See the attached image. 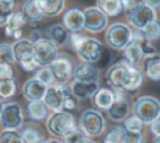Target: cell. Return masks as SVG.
I'll list each match as a JSON object with an SVG mask.
<instances>
[{
  "label": "cell",
  "instance_id": "18",
  "mask_svg": "<svg viewBox=\"0 0 160 143\" xmlns=\"http://www.w3.org/2000/svg\"><path fill=\"white\" fill-rule=\"evenodd\" d=\"M84 10L73 7L68 9L62 15V25L69 33H81L84 30Z\"/></svg>",
  "mask_w": 160,
  "mask_h": 143
},
{
  "label": "cell",
  "instance_id": "41",
  "mask_svg": "<svg viewBox=\"0 0 160 143\" xmlns=\"http://www.w3.org/2000/svg\"><path fill=\"white\" fill-rule=\"evenodd\" d=\"M148 129H149V132L152 135V137H160V117L150 122L148 125Z\"/></svg>",
  "mask_w": 160,
  "mask_h": 143
},
{
  "label": "cell",
  "instance_id": "28",
  "mask_svg": "<svg viewBox=\"0 0 160 143\" xmlns=\"http://www.w3.org/2000/svg\"><path fill=\"white\" fill-rule=\"evenodd\" d=\"M21 11L25 16V19L31 23H35V22L37 23L38 21H40L44 17V15L40 12L38 7L36 6L34 0H28V1L24 2Z\"/></svg>",
  "mask_w": 160,
  "mask_h": 143
},
{
  "label": "cell",
  "instance_id": "32",
  "mask_svg": "<svg viewBox=\"0 0 160 143\" xmlns=\"http://www.w3.org/2000/svg\"><path fill=\"white\" fill-rule=\"evenodd\" d=\"M34 78L44 84L45 86L50 87L55 82V76H53L52 72H51L49 66H40L37 71H36Z\"/></svg>",
  "mask_w": 160,
  "mask_h": 143
},
{
  "label": "cell",
  "instance_id": "22",
  "mask_svg": "<svg viewBox=\"0 0 160 143\" xmlns=\"http://www.w3.org/2000/svg\"><path fill=\"white\" fill-rule=\"evenodd\" d=\"M99 82H89V84H84V82L72 81L70 84V89L73 95V97L76 100H87L91 99L93 95L99 88Z\"/></svg>",
  "mask_w": 160,
  "mask_h": 143
},
{
  "label": "cell",
  "instance_id": "37",
  "mask_svg": "<svg viewBox=\"0 0 160 143\" xmlns=\"http://www.w3.org/2000/svg\"><path fill=\"white\" fill-rule=\"evenodd\" d=\"M62 139H63L62 143H87L89 138H87L80 129L76 128L75 130L70 132L69 135H67Z\"/></svg>",
  "mask_w": 160,
  "mask_h": 143
},
{
  "label": "cell",
  "instance_id": "7",
  "mask_svg": "<svg viewBox=\"0 0 160 143\" xmlns=\"http://www.w3.org/2000/svg\"><path fill=\"white\" fill-rule=\"evenodd\" d=\"M132 114L145 125H149L160 117V101L152 95H142L132 103Z\"/></svg>",
  "mask_w": 160,
  "mask_h": 143
},
{
  "label": "cell",
  "instance_id": "44",
  "mask_svg": "<svg viewBox=\"0 0 160 143\" xmlns=\"http://www.w3.org/2000/svg\"><path fill=\"white\" fill-rule=\"evenodd\" d=\"M42 38H44V37L42 36V33H40L39 30H33V32L31 33V36H30V38H28V40L34 44L35 41L42 39Z\"/></svg>",
  "mask_w": 160,
  "mask_h": 143
},
{
  "label": "cell",
  "instance_id": "36",
  "mask_svg": "<svg viewBox=\"0 0 160 143\" xmlns=\"http://www.w3.org/2000/svg\"><path fill=\"white\" fill-rule=\"evenodd\" d=\"M0 143H25L20 133L14 130H6L0 132Z\"/></svg>",
  "mask_w": 160,
  "mask_h": 143
},
{
  "label": "cell",
  "instance_id": "39",
  "mask_svg": "<svg viewBox=\"0 0 160 143\" xmlns=\"http://www.w3.org/2000/svg\"><path fill=\"white\" fill-rule=\"evenodd\" d=\"M14 72L12 65L10 64L0 63V79H12Z\"/></svg>",
  "mask_w": 160,
  "mask_h": 143
},
{
  "label": "cell",
  "instance_id": "20",
  "mask_svg": "<svg viewBox=\"0 0 160 143\" xmlns=\"http://www.w3.org/2000/svg\"><path fill=\"white\" fill-rule=\"evenodd\" d=\"M144 76L152 81H160V54L158 52L146 55L141 64Z\"/></svg>",
  "mask_w": 160,
  "mask_h": 143
},
{
  "label": "cell",
  "instance_id": "30",
  "mask_svg": "<svg viewBox=\"0 0 160 143\" xmlns=\"http://www.w3.org/2000/svg\"><path fill=\"white\" fill-rule=\"evenodd\" d=\"M17 82L13 79H0V101H8L17 93Z\"/></svg>",
  "mask_w": 160,
  "mask_h": 143
},
{
  "label": "cell",
  "instance_id": "13",
  "mask_svg": "<svg viewBox=\"0 0 160 143\" xmlns=\"http://www.w3.org/2000/svg\"><path fill=\"white\" fill-rule=\"evenodd\" d=\"M58 47L47 38H42L33 44L34 59L39 66H49L58 57Z\"/></svg>",
  "mask_w": 160,
  "mask_h": 143
},
{
  "label": "cell",
  "instance_id": "16",
  "mask_svg": "<svg viewBox=\"0 0 160 143\" xmlns=\"http://www.w3.org/2000/svg\"><path fill=\"white\" fill-rule=\"evenodd\" d=\"M99 77H100V68L97 67L95 64L80 62L74 65L72 74L74 81L84 82V84L99 82Z\"/></svg>",
  "mask_w": 160,
  "mask_h": 143
},
{
  "label": "cell",
  "instance_id": "26",
  "mask_svg": "<svg viewBox=\"0 0 160 143\" xmlns=\"http://www.w3.org/2000/svg\"><path fill=\"white\" fill-rule=\"evenodd\" d=\"M96 7L108 17L119 16L123 12L120 0H96Z\"/></svg>",
  "mask_w": 160,
  "mask_h": 143
},
{
  "label": "cell",
  "instance_id": "27",
  "mask_svg": "<svg viewBox=\"0 0 160 143\" xmlns=\"http://www.w3.org/2000/svg\"><path fill=\"white\" fill-rule=\"evenodd\" d=\"M19 133L25 143H36L40 140H44L45 138L44 131L40 129V127H37L33 124H28L22 127Z\"/></svg>",
  "mask_w": 160,
  "mask_h": 143
},
{
  "label": "cell",
  "instance_id": "35",
  "mask_svg": "<svg viewBox=\"0 0 160 143\" xmlns=\"http://www.w3.org/2000/svg\"><path fill=\"white\" fill-rule=\"evenodd\" d=\"M121 143H145L144 131H128L123 129Z\"/></svg>",
  "mask_w": 160,
  "mask_h": 143
},
{
  "label": "cell",
  "instance_id": "33",
  "mask_svg": "<svg viewBox=\"0 0 160 143\" xmlns=\"http://www.w3.org/2000/svg\"><path fill=\"white\" fill-rule=\"evenodd\" d=\"M123 129L128 131H144V127L145 124L139 119L137 116H135L134 114H131L128 117H127L123 122Z\"/></svg>",
  "mask_w": 160,
  "mask_h": 143
},
{
  "label": "cell",
  "instance_id": "29",
  "mask_svg": "<svg viewBox=\"0 0 160 143\" xmlns=\"http://www.w3.org/2000/svg\"><path fill=\"white\" fill-rule=\"evenodd\" d=\"M141 35L148 42H155L160 39V21L154 20L139 30Z\"/></svg>",
  "mask_w": 160,
  "mask_h": 143
},
{
  "label": "cell",
  "instance_id": "21",
  "mask_svg": "<svg viewBox=\"0 0 160 143\" xmlns=\"http://www.w3.org/2000/svg\"><path fill=\"white\" fill-rule=\"evenodd\" d=\"M47 88L48 87L33 77L24 82L22 87V93L23 97L28 101H40L44 99Z\"/></svg>",
  "mask_w": 160,
  "mask_h": 143
},
{
  "label": "cell",
  "instance_id": "19",
  "mask_svg": "<svg viewBox=\"0 0 160 143\" xmlns=\"http://www.w3.org/2000/svg\"><path fill=\"white\" fill-rule=\"evenodd\" d=\"M92 104L100 112H107L116 100L114 90L110 87H99L91 98Z\"/></svg>",
  "mask_w": 160,
  "mask_h": 143
},
{
  "label": "cell",
  "instance_id": "6",
  "mask_svg": "<svg viewBox=\"0 0 160 143\" xmlns=\"http://www.w3.org/2000/svg\"><path fill=\"white\" fill-rule=\"evenodd\" d=\"M46 128L55 138H64L78 128L75 117L69 112L51 113L46 119Z\"/></svg>",
  "mask_w": 160,
  "mask_h": 143
},
{
  "label": "cell",
  "instance_id": "40",
  "mask_svg": "<svg viewBox=\"0 0 160 143\" xmlns=\"http://www.w3.org/2000/svg\"><path fill=\"white\" fill-rule=\"evenodd\" d=\"M15 11V10H14ZM13 11L9 7H7L2 1H0V26H4L7 20L9 19Z\"/></svg>",
  "mask_w": 160,
  "mask_h": 143
},
{
  "label": "cell",
  "instance_id": "47",
  "mask_svg": "<svg viewBox=\"0 0 160 143\" xmlns=\"http://www.w3.org/2000/svg\"><path fill=\"white\" fill-rule=\"evenodd\" d=\"M152 143H160V137H154Z\"/></svg>",
  "mask_w": 160,
  "mask_h": 143
},
{
  "label": "cell",
  "instance_id": "48",
  "mask_svg": "<svg viewBox=\"0 0 160 143\" xmlns=\"http://www.w3.org/2000/svg\"><path fill=\"white\" fill-rule=\"evenodd\" d=\"M3 105L4 103L2 101H0V116H1V113H2V109H3Z\"/></svg>",
  "mask_w": 160,
  "mask_h": 143
},
{
  "label": "cell",
  "instance_id": "14",
  "mask_svg": "<svg viewBox=\"0 0 160 143\" xmlns=\"http://www.w3.org/2000/svg\"><path fill=\"white\" fill-rule=\"evenodd\" d=\"M84 30L91 34H99L106 30L109 25V17L103 14L96 6L84 9Z\"/></svg>",
  "mask_w": 160,
  "mask_h": 143
},
{
  "label": "cell",
  "instance_id": "1",
  "mask_svg": "<svg viewBox=\"0 0 160 143\" xmlns=\"http://www.w3.org/2000/svg\"><path fill=\"white\" fill-rule=\"evenodd\" d=\"M144 77L141 68L130 65L124 60L110 65L105 74L106 81L110 88L127 93L136 92L143 85Z\"/></svg>",
  "mask_w": 160,
  "mask_h": 143
},
{
  "label": "cell",
  "instance_id": "42",
  "mask_svg": "<svg viewBox=\"0 0 160 143\" xmlns=\"http://www.w3.org/2000/svg\"><path fill=\"white\" fill-rule=\"evenodd\" d=\"M120 2H121V6H122L123 12H125V13H128L130 10H132V9L138 3L137 0H120Z\"/></svg>",
  "mask_w": 160,
  "mask_h": 143
},
{
  "label": "cell",
  "instance_id": "5",
  "mask_svg": "<svg viewBox=\"0 0 160 143\" xmlns=\"http://www.w3.org/2000/svg\"><path fill=\"white\" fill-rule=\"evenodd\" d=\"M133 28L123 22H114L105 30V42L110 49L123 51L132 40Z\"/></svg>",
  "mask_w": 160,
  "mask_h": 143
},
{
  "label": "cell",
  "instance_id": "34",
  "mask_svg": "<svg viewBox=\"0 0 160 143\" xmlns=\"http://www.w3.org/2000/svg\"><path fill=\"white\" fill-rule=\"evenodd\" d=\"M15 62L12 46L9 44H0V63L12 65Z\"/></svg>",
  "mask_w": 160,
  "mask_h": 143
},
{
  "label": "cell",
  "instance_id": "11",
  "mask_svg": "<svg viewBox=\"0 0 160 143\" xmlns=\"http://www.w3.org/2000/svg\"><path fill=\"white\" fill-rule=\"evenodd\" d=\"M113 90L116 100L106 113L111 122L120 124L124 122L125 118L132 114V103L128 98V93L122 90H116V89Z\"/></svg>",
  "mask_w": 160,
  "mask_h": 143
},
{
  "label": "cell",
  "instance_id": "23",
  "mask_svg": "<svg viewBox=\"0 0 160 143\" xmlns=\"http://www.w3.org/2000/svg\"><path fill=\"white\" fill-rule=\"evenodd\" d=\"M44 16L55 17L61 14L65 6V0H34Z\"/></svg>",
  "mask_w": 160,
  "mask_h": 143
},
{
  "label": "cell",
  "instance_id": "8",
  "mask_svg": "<svg viewBox=\"0 0 160 143\" xmlns=\"http://www.w3.org/2000/svg\"><path fill=\"white\" fill-rule=\"evenodd\" d=\"M15 61L19 62L20 66L25 72H35L40 67L34 59L33 42L28 39H20L12 46Z\"/></svg>",
  "mask_w": 160,
  "mask_h": 143
},
{
  "label": "cell",
  "instance_id": "15",
  "mask_svg": "<svg viewBox=\"0 0 160 143\" xmlns=\"http://www.w3.org/2000/svg\"><path fill=\"white\" fill-rule=\"evenodd\" d=\"M74 65L75 64L72 58L65 53H62L58 54L49 67L55 76V80H57L59 84H68L72 78Z\"/></svg>",
  "mask_w": 160,
  "mask_h": 143
},
{
  "label": "cell",
  "instance_id": "38",
  "mask_svg": "<svg viewBox=\"0 0 160 143\" xmlns=\"http://www.w3.org/2000/svg\"><path fill=\"white\" fill-rule=\"evenodd\" d=\"M85 38H86V36L82 35L81 33H70L69 37H68L67 44L69 46L70 49H72L74 52H76L78 49L81 47V44H83Z\"/></svg>",
  "mask_w": 160,
  "mask_h": 143
},
{
  "label": "cell",
  "instance_id": "12",
  "mask_svg": "<svg viewBox=\"0 0 160 143\" xmlns=\"http://www.w3.org/2000/svg\"><path fill=\"white\" fill-rule=\"evenodd\" d=\"M0 122L6 130H20L24 124V115L21 105L18 102H8L4 104Z\"/></svg>",
  "mask_w": 160,
  "mask_h": 143
},
{
  "label": "cell",
  "instance_id": "46",
  "mask_svg": "<svg viewBox=\"0 0 160 143\" xmlns=\"http://www.w3.org/2000/svg\"><path fill=\"white\" fill-rule=\"evenodd\" d=\"M49 140H50V143H62V141L56 139V138H53V139H49Z\"/></svg>",
  "mask_w": 160,
  "mask_h": 143
},
{
  "label": "cell",
  "instance_id": "43",
  "mask_svg": "<svg viewBox=\"0 0 160 143\" xmlns=\"http://www.w3.org/2000/svg\"><path fill=\"white\" fill-rule=\"evenodd\" d=\"M142 2L147 7H149L150 9H152V10L160 9V0H142Z\"/></svg>",
  "mask_w": 160,
  "mask_h": 143
},
{
  "label": "cell",
  "instance_id": "17",
  "mask_svg": "<svg viewBox=\"0 0 160 143\" xmlns=\"http://www.w3.org/2000/svg\"><path fill=\"white\" fill-rule=\"evenodd\" d=\"M28 24V20L25 19L21 10H15L9 16L4 24V34L8 38H12L14 40H20L23 34V30Z\"/></svg>",
  "mask_w": 160,
  "mask_h": 143
},
{
  "label": "cell",
  "instance_id": "50",
  "mask_svg": "<svg viewBox=\"0 0 160 143\" xmlns=\"http://www.w3.org/2000/svg\"><path fill=\"white\" fill-rule=\"evenodd\" d=\"M87 143H97V142L93 141V140H88V142H87Z\"/></svg>",
  "mask_w": 160,
  "mask_h": 143
},
{
  "label": "cell",
  "instance_id": "2",
  "mask_svg": "<svg viewBox=\"0 0 160 143\" xmlns=\"http://www.w3.org/2000/svg\"><path fill=\"white\" fill-rule=\"evenodd\" d=\"M48 109L56 112H71L75 109L78 100L73 97L69 84H57L47 88L42 99Z\"/></svg>",
  "mask_w": 160,
  "mask_h": 143
},
{
  "label": "cell",
  "instance_id": "25",
  "mask_svg": "<svg viewBox=\"0 0 160 143\" xmlns=\"http://www.w3.org/2000/svg\"><path fill=\"white\" fill-rule=\"evenodd\" d=\"M28 117L34 122H42L48 117L49 109L44 103L42 100L40 101H30L26 106Z\"/></svg>",
  "mask_w": 160,
  "mask_h": 143
},
{
  "label": "cell",
  "instance_id": "45",
  "mask_svg": "<svg viewBox=\"0 0 160 143\" xmlns=\"http://www.w3.org/2000/svg\"><path fill=\"white\" fill-rule=\"evenodd\" d=\"M0 1L3 2V3L6 4L7 7H9L12 11H14L15 8H17V4H18L17 0H0Z\"/></svg>",
  "mask_w": 160,
  "mask_h": 143
},
{
  "label": "cell",
  "instance_id": "24",
  "mask_svg": "<svg viewBox=\"0 0 160 143\" xmlns=\"http://www.w3.org/2000/svg\"><path fill=\"white\" fill-rule=\"evenodd\" d=\"M46 33H47V39H49L51 42H53L58 48L67 44L68 37H69L70 33L65 30V27L62 24L60 23L52 24V25H50L47 28Z\"/></svg>",
  "mask_w": 160,
  "mask_h": 143
},
{
  "label": "cell",
  "instance_id": "4",
  "mask_svg": "<svg viewBox=\"0 0 160 143\" xmlns=\"http://www.w3.org/2000/svg\"><path fill=\"white\" fill-rule=\"evenodd\" d=\"M78 128L89 139L99 138L107 129V122L100 111L96 108H87L81 114Z\"/></svg>",
  "mask_w": 160,
  "mask_h": 143
},
{
  "label": "cell",
  "instance_id": "9",
  "mask_svg": "<svg viewBox=\"0 0 160 143\" xmlns=\"http://www.w3.org/2000/svg\"><path fill=\"white\" fill-rule=\"evenodd\" d=\"M105 46L99 39L94 37H87L76 51V55L81 62L96 64L102 59L105 53Z\"/></svg>",
  "mask_w": 160,
  "mask_h": 143
},
{
  "label": "cell",
  "instance_id": "31",
  "mask_svg": "<svg viewBox=\"0 0 160 143\" xmlns=\"http://www.w3.org/2000/svg\"><path fill=\"white\" fill-rule=\"evenodd\" d=\"M123 127L121 125H112L102 135V143H121Z\"/></svg>",
  "mask_w": 160,
  "mask_h": 143
},
{
  "label": "cell",
  "instance_id": "49",
  "mask_svg": "<svg viewBox=\"0 0 160 143\" xmlns=\"http://www.w3.org/2000/svg\"><path fill=\"white\" fill-rule=\"evenodd\" d=\"M36 143H50V140H40V141L36 142Z\"/></svg>",
  "mask_w": 160,
  "mask_h": 143
},
{
  "label": "cell",
  "instance_id": "3",
  "mask_svg": "<svg viewBox=\"0 0 160 143\" xmlns=\"http://www.w3.org/2000/svg\"><path fill=\"white\" fill-rule=\"evenodd\" d=\"M156 49L152 44L143 38L139 30H133V36L131 42L123 49V58L124 61L130 65L141 68V64L146 55L156 53Z\"/></svg>",
  "mask_w": 160,
  "mask_h": 143
},
{
  "label": "cell",
  "instance_id": "10",
  "mask_svg": "<svg viewBox=\"0 0 160 143\" xmlns=\"http://www.w3.org/2000/svg\"><path fill=\"white\" fill-rule=\"evenodd\" d=\"M127 15L128 25H130L133 30H141L144 28L148 23H150L154 20H157V13L156 10H152L149 7L144 4L142 1H138V3L130 10Z\"/></svg>",
  "mask_w": 160,
  "mask_h": 143
}]
</instances>
